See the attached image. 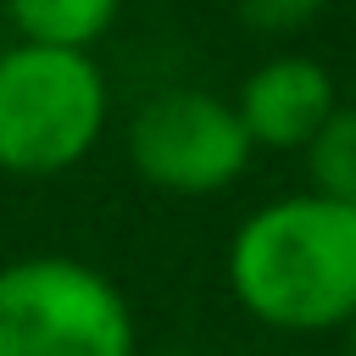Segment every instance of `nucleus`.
I'll return each instance as SVG.
<instances>
[{
    "instance_id": "nucleus-1",
    "label": "nucleus",
    "mask_w": 356,
    "mask_h": 356,
    "mask_svg": "<svg viewBox=\"0 0 356 356\" xmlns=\"http://www.w3.org/2000/svg\"><path fill=\"white\" fill-rule=\"evenodd\" d=\"M228 295L278 334H328L356 323V206L328 195H278L256 206L222 256Z\"/></svg>"
},
{
    "instance_id": "nucleus-2",
    "label": "nucleus",
    "mask_w": 356,
    "mask_h": 356,
    "mask_svg": "<svg viewBox=\"0 0 356 356\" xmlns=\"http://www.w3.org/2000/svg\"><path fill=\"white\" fill-rule=\"evenodd\" d=\"M111 117V89L83 50H0V172L56 178L78 167Z\"/></svg>"
},
{
    "instance_id": "nucleus-3",
    "label": "nucleus",
    "mask_w": 356,
    "mask_h": 356,
    "mask_svg": "<svg viewBox=\"0 0 356 356\" xmlns=\"http://www.w3.org/2000/svg\"><path fill=\"white\" fill-rule=\"evenodd\" d=\"M0 356H139L128 295L83 256L0 267Z\"/></svg>"
},
{
    "instance_id": "nucleus-4",
    "label": "nucleus",
    "mask_w": 356,
    "mask_h": 356,
    "mask_svg": "<svg viewBox=\"0 0 356 356\" xmlns=\"http://www.w3.org/2000/svg\"><path fill=\"white\" fill-rule=\"evenodd\" d=\"M250 156L234 100L211 89H161L128 117V161L167 195H222Z\"/></svg>"
},
{
    "instance_id": "nucleus-5",
    "label": "nucleus",
    "mask_w": 356,
    "mask_h": 356,
    "mask_svg": "<svg viewBox=\"0 0 356 356\" xmlns=\"http://www.w3.org/2000/svg\"><path fill=\"white\" fill-rule=\"evenodd\" d=\"M234 111H239L250 150H306L317 139V128L339 111V89L317 56L273 50L267 61H256L239 78Z\"/></svg>"
},
{
    "instance_id": "nucleus-6",
    "label": "nucleus",
    "mask_w": 356,
    "mask_h": 356,
    "mask_svg": "<svg viewBox=\"0 0 356 356\" xmlns=\"http://www.w3.org/2000/svg\"><path fill=\"white\" fill-rule=\"evenodd\" d=\"M6 22L17 28V44L95 56L106 28L117 22V6L111 0H17V6H6Z\"/></svg>"
},
{
    "instance_id": "nucleus-7",
    "label": "nucleus",
    "mask_w": 356,
    "mask_h": 356,
    "mask_svg": "<svg viewBox=\"0 0 356 356\" xmlns=\"http://www.w3.org/2000/svg\"><path fill=\"white\" fill-rule=\"evenodd\" d=\"M306 178H312V195L356 206V106H339L317 128V139L306 145Z\"/></svg>"
},
{
    "instance_id": "nucleus-8",
    "label": "nucleus",
    "mask_w": 356,
    "mask_h": 356,
    "mask_svg": "<svg viewBox=\"0 0 356 356\" xmlns=\"http://www.w3.org/2000/svg\"><path fill=\"white\" fill-rule=\"evenodd\" d=\"M312 17H317L312 0H250V6H239V22L256 28V33H295Z\"/></svg>"
},
{
    "instance_id": "nucleus-9",
    "label": "nucleus",
    "mask_w": 356,
    "mask_h": 356,
    "mask_svg": "<svg viewBox=\"0 0 356 356\" xmlns=\"http://www.w3.org/2000/svg\"><path fill=\"white\" fill-rule=\"evenodd\" d=\"M345 350H350V356H356V323H350V328H345Z\"/></svg>"
},
{
    "instance_id": "nucleus-10",
    "label": "nucleus",
    "mask_w": 356,
    "mask_h": 356,
    "mask_svg": "<svg viewBox=\"0 0 356 356\" xmlns=\"http://www.w3.org/2000/svg\"><path fill=\"white\" fill-rule=\"evenodd\" d=\"M150 356H195V350H150Z\"/></svg>"
}]
</instances>
